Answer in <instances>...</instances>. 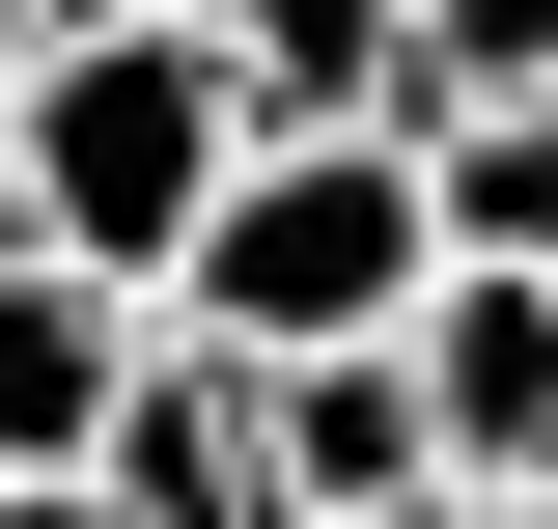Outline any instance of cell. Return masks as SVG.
<instances>
[{"label":"cell","mask_w":558,"mask_h":529,"mask_svg":"<svg viewBox=\"0 0 558 529\" xmlns=\"http://www.w3.org/2000/svg\"><path fill=\"white\" fill-rule=\"evenodd\" d=\"M223 168H252V112L196 84V28H57V57L0 84V251H28V279L168 307V251H196Z\"/></svg>","instance_id":"6da1fadb"},{"label":"cell","mask_w":558,"mask_h":529,"mask_svg":"<svg viewBox=\"0 0 558 529\" xmlns=\"http://www.w3.org/2000/svg\"><path fill=\"white\" fill-rule=\"evenodd\" d=\"M391 391H418V446H447V502H531L558 473V279H418Z\"/></svg>","instance_id":"3957f363"},{"label":"cell","mask_w":558,"mask_h":529,"mask_svg":"<svg viewBox=\"0 0 558 529\" xmlns=\"http://www.w3.org/2000/svg\"><path fill=\"white\" fill-rule=\"evenodd\" d=\"M112 391H140V307H112V279H28V251H0V473H28V502H84Z\"/></svg>","instance_id":"5b68a950"},{"label":"cell","mask_w":558,"mask_h":529,"mask_svg":"<svg viewBox=\"0 0 558 529\" xmlns=\"http://www.w3.org/2000/svg\"><path fill=\"white\" fill-rule=\"evenodd\" d=\"M558 84V0H391V112H531Z\"/></svg>","instance_id":"52a82bcc"},{"label":"cell","mask_w":558,"mask_h":529,"mask_svg":"<svg viewBox=\"0 0 558 529\" xmlns=\"http://www.w3.org/2000/svg\"><path fill=\"white\" fill-rule=\"evenodd\" d=\"M531 502H558V473H531Z\"/></svg>","instance_id":"30bf717a"},{"label":"cell","mask_w":558,"mask_h":529,"mask_svg":"<svg viewBox=\"0 0 558 529\" xmlns=\"http://www.w3.org/2000/svg\"><path fill=\"white\" fill-rule=\"evenodd\" d=\"M252 139H391V0H168Z\"/></svg>","instance_id":"8992f818"},{"label":"cell","mask_w":558,"mask_h":529,"mask_svg":"<svg viewBox=\"0 0 558 529\" xmlns=\"http://www.w3.org/2000/svg\"><path fill=\"white\" fill-rule=\"evenodd\" d=\"M28 28H168V0H28Z\"/></svg>","instance_id":"ba28073f"},{"label":"cell","mask_w":558,"mask_h":529,"mask_svg":"<svg viewBox=\"0 0 558 529\" xmlns=\"http://www.w3.org/2000/svg\"><path fill=\"white\" fill-rule=\"evenodd\" d=\"M0 529H84V502H28V473H0Z\"/></svg>","instance_id":"9c48e42d"},{"label":"cell","mask_w":558,"mask_h":529,"mask_svg":"<svg viewBox=\"0 0 558 529\" xmlns=\"http://www.w3.org/2000/svg\"><path fill=\"white\" fill-rule=\"evenodd\" d=\"M418 168L391 139H252L196 196V251H168V307L140 334H196V362H363V334H418Z\"/></svg>","instance_id":"7a4b0ae2"},{"label":"cell","mask_w":558,"mask_h":529,"mask_svg":"<svg viewBox=\"0 0 558 529\" xmlns=\"http://www.w3.org/2000/svg\"><path fill=\"white\" fill-rule=\"evenodd\" d=\"M252 473H279V529H418V502H447L391 334H363V362H252Z\"/></svg>","instance_id":"277c9868"}]
</instances>
